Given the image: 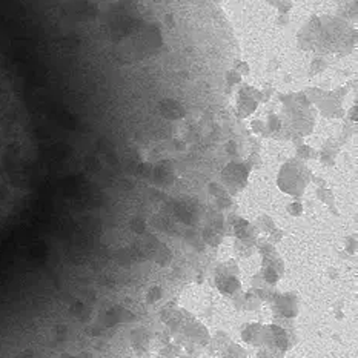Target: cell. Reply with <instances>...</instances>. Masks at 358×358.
I'll use <instances>...</instances> for the list:
<instances>
[{"mask_svg": "<svg viewBox=\"0 0 358 358\" xmlns=\"http://www.w3.org/2000/svg\"><path fill=\"white\" fill-rule=\"evenodd\" d=\"M217 283H219V289L223 294H234L237 289H240V280L235 278L234 275H224L223 278H219Z\"/></svg>", "mask_w": 358, "mask_h": 358, "instance_id": "obj_1", "label": "cell"}, {"mask_svg": "<svg viewBox=\"0 0 358 358\" xmlns=\"http://www.w3.org/2000/svg\"><path fill=\"white\" fill-rule=\"evenodd\" d=\"M291 308L297 309V300L294 297L284 295V297L278 298V309L283 312L284 317H295V315H297L294 311H291Z\"/></svg>", "mask_w": 358, "mask_h": 358, "instance_id": "obj_2", "label": "cell"}, {"mask_svg": "<svg viewBox=\"0 0 358 358\" xmlns=\"http://www.w3.org/2000/svg\"><path fill=\"white\" fill-rule=\"evenodd\" d=\"M263 332H265L263 327L254 324V326L248 327V331H245L243 338H245L248 343H254L255 346H259V343H262V340H263Z\"/></svg>", "mask_w": 358, "mask_h": 358, "instance_id": "obj_3", "label": "cell"}]
</instances>
